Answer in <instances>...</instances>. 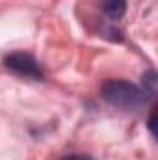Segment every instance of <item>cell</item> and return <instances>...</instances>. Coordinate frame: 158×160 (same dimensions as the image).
I'll return each instance as SVG.
<instances>
[{
  "instance_id": "5",
  "label": "cell",
  "mask_w": 158,
  "mask_h": 160,
  "mask_svg": "<svg viewBox=\"0 0 158 160\" xmlns=\"http://www.w3.org/2000/svg\"><path fill=\"white\" fill-rule=\"evenodd\" d=\"M60 160H93V158L87 157V155H69V157H63Z\"/></svg>"
},
{
  "instance_id": "1",
  "label": "cell",
  "mask_w": 158,
  "mask_h": 160,
  "mask_svg": "<svg viewBox=\"0 0 158 160\" xmlns=\"http://www.w3.org/2000/svg\"><path fill=\"white\" fill-rule=\"evenodd\" d=\"M101 97L121 110H138L147 102V93L126 80H106L101 86Z\"/></svg>"
},
{
  "instance_id": "2",
  "label": "cell",
  "mask_w": 158,
  "mask_h": 160,
  "mask_svg": "<svg viewBox=\"0 0 158 160\" xmlns=\"http://www.w3.org/2000/svg\"><path fill=\"white\" fill-rule=\"evenodd\" d=\"M4 65L6 69H9L11 73L19 75V77H24V78H32V80H41L43 75V69H41L39 62L26 54V52H11L9 56L4 58Z\"/></svg>"
},
{
  "instance_id": "6",
  "label": "cell",
  "mask_w": 158,
  "mask_h": 160,
  "mask_svg": "<svg viewBox=\"0 0 158 160\" xmlns=\"http://www.w3.org/2000/svg\"><path fill=\"white\" fill-rule=\"evenodd\" d=\"M155 118H156V108H153L151 118H149V130H151V134H153V136L156 134V132H155Z\"/></svg>"
},
{
  "instance_id": "4",
  "label": "cell",
  "mask_w": 158,
  "mask_h": 160,
  "mask_svg": "<svg viewBox=\"0 0 158 160\" xmlns=\"http://www.w3.org/2000/svg\"><path fill=\"white\" fill-rule=\"evenodd\" d=\"M141 80H143V88H141V89H143L147 95H155V93H156V73L151 69L147 75H143Z\"/></svg>"
},
{
  "instance_id": "3",
  "label": "cell",
  "mask_w": 158,
  "mask_h": 160,
  "mask_svg": "<svg viewBox=\"0 0 158 160\" xmlns=\"http://www.w3.org/2000/svg\"><path fill=\"white\" fill-rule=\"evenodd\" d=\"M102 9L110 19L117 21L126 11V0H102Z\"/></svg>"
}]
</instances>
